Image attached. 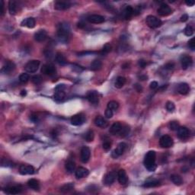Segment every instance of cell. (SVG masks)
<instances>
[{"label": "cell", "mask_w": 195, "mask_h": 195, "mask_svg": "<svg viewBox=\"0 0 195 195\" xmlns=\"http://www.w3.org/2000/svg\"><path fill=\"white\" fill-rule=\"evenodd\" d=\"M130 131V127H128V126H122L121 130H120L118 134H120V136H122V137H124V136H127V135L129 134Z\"/></svg>", "instance_id": "cell-38"}, {"label": "cell", "mask_w": 195, "mask_h": 195, "mask_svg": "<svg viewBox=\"0 0 195 195\" xmlns=\"http://www.w3.org/2000/svg\"><path fill=\"white\" fill-rule=\"evenodd\" d=\"M123 17H124V19L126 20H128V19H130L131 17L134 14V9H133L132 6H127V7L124 9L123 10Z\"/></svg>", "instance_id": "cell-24"}, {"label": "cell", "mask_w": 195, "mask_h": 195, "mask_svg": "<svg viewBox=\"0 0 195 195\" xmlns=\"http://www.w3.org/2000/svg\"><path fill=\"white\" fill-rule=\"evenodd\" d=\"M91 151L89 148L87 146H83L81 149V153H80V156H81V160L83 163H86L88 162L89 158H90Z\"/></svg>", "instance_id": "cell-11"}, {"label": "cell", "mask_w": 195, "mask_h": 195, "mask_svg": "<svg viewBox=\"0 0 195 195\" xmlns=\"http://www.w3.org/2000/svg\"><path fill=\"white\" fill-rule=\"evenodd\" d=\"M179 123L177 121H171L169 123V129L171 130H178L179 128Z\"/></svg>", "instance_id": "cell-42"}, {"label": "cell", "mask_w": 195, "mask_h": 195, "mask_svg": "<svg viewBox=\"0 0 195 195\" xmlns=\"http://www.w3.org/2000/svg\"><path fill=\"white\" fill-rule=\"evenodd\" d=\"M26 94H27V92H26L25 90L22 91V92H21V95L22 96H25Z\"/></svg>", "instance_id": "cell-60"}, {"label": "cell", "mask_w": 195, "mask_h": 195, "mask_svg": "<svg viewBox=\"0 0 195 195\" xmlns=\"http://www.w3.org/2000/svg\"><path fill=\"white\" fill-rule=\"evenodd\" d=\"M146 22L148 26L151 28H156L162 25V21L158 19L157 17L153 16V15H148L146 17Z\"/></svg>", "instance_id": "cell-3"}, {"label": "cell", "mask_w": 195, "mask_h": 195, "mask_svg": "<svg viewBox=\"0 0 195 195\" xmlns=\"http://www.w3.org/2000/svg\"><path fill=\"white\" fill-rule=\"evenodd\" d=\"M102 146H103V149H105V150L108 151V150H109V149H110V147H111V143H110V142L109 141H105L103 143Z\"/></svg>", "instance_id": "cell-47"}, {"label": "cell", "mask_w": 195, "mask_h": 195, "mask_svg": "<svg viewBox=\"0 0 195 195\" xmlns=\"http://www.w3.org/2000/svg\"><path fill=\"white\" fill-rule=\"evenodd\" d=\"M158 87V82L156 81H153L150 83V88L151 89H156Z\"/></svg>", "instance_id": "cell-52"}, {"label": "cell", "mask_w": 195, "mask_h": 195, "mask_svg": "<svg viewBox=\"0 0 195 195\" xmlns=\"http://www.w3.org/2000/svg\"><path fill=\"white\" fill-rule=\"evenodd\" d=\"M157 12L160 16H168V15H171L172 13V9L168 6L167 4L162 3L158 7Z\"/></svg>", "instance_id": "cell-7"}, {"label": "cell", "mask_w": 195, "mask_h": 195, "mask_svg": "<svg viewBox=\"0 0 195 195\" xmlns=\"http://www.w3.org/2000/svg\"><path fill=\"white\" fill-rule=\"evenodd\" d=\"M190 131L189 130L185 127H179L178 129V136L181 140H185L189 137Z\"/></svg>", "instance_id": "cell-14"}, {"label": "cell", "mask_w": 195, "mask_h": 195, "mask_svg": "<svg viewBox=\"0 0 195 195\" xmlns=\"http://www.w3.org/2000/svg\"><path fill=\"white\" fill-rule=\"evenodd\" d=\"M105 115L107 118H111L113 117V110L109 108H107L106 110H105Z\"/></svg>", "instance_id": "cell-48"}, {"label": "cell", "mask_w": 195, "mask_h": 195, "mask_svg": "<svg viewBox=\"0 0 195 195\" xmlns=\"http://www.w3.org/2000/svg\"><path fill=\"white\" fill-rule=\"evenodd\" d=\"M119 108V104L116 101H110L108 103V108L112 110H118Z\"/></svg>", "instance_id": "cell-39"}, {"label": "cell", "mask_w": 195, "mask_h": 195, "mask_svg": "<svg viewBox=\"0 0 195 195\" xmlns=\"http://www.w3.org/2000/svg\"><path fill=\"white\" fill-rule=\"evenodd\" d=\"M88 174H89L88 170L84 167H79L76 171V177L78 179L85 178V177L88 176Z\"/></svg>", "instance_id": "cell-18"}, {"label": "cell", "mask_w": 195, "mask_h": 195, "mask_svg": "<svg viewBox=\"0 0 195 195\" xmlns=\"http://www.w3.org/2000/svg\"><path fill=\"white\" fill-rule=\"evenodd\" d=\"M22 191V186L16 185V186H10L8 187L5 190V192L9 194H20Z\"/></svg>", "instance_id": "cell-16"}, {"label": "cell", "mask_w": 195, "mask_h": 195, "mask_svg": "<svg viewBox=\"0 0 195 195\" xmlns=\"http://www.w3.org/2000/svg\"><path fill=\"white\" fill-rule=\"evenodd\" d=\"M65 98V92H55V94H54V98L55 100L58 101H60L64 99Z\"/></svg>", "instance_id": "cell-40"}, {"label": "cell", "mask_w": 195, "mask_h": 195, "mask_svg": "<svg viewBox=\"0 0 195 195\" xmlns=\"http://www.w3.org/2000/svg\"><path fill=\"white\" fill-rule=\"evenodd\" d=\"M146 79H147V76H140V80H143V81L146 80Z\"/></svg>", "instance_id": "cell-59"}, {"label": "cell", "mask_w": 195, "mask_h": 195, "mask_svg": "<svg viewBox=\"0 0 195 195\" xmlns=\"http://www.w3.org/2000/svg\"><path fill=\"white\" fill-rule=\"evenodd\" d=\"M15 66L12 62H11V61H6L5 66L2 67V72H4V73L9 74L10 72H12L13 70H15Z\"/></svg>", "instance_id": "cell-22"}, {"label": "cell", "mask_w": 195, "mask_h": 195, "mask_svg": "<svg viewBox=\"0 0 195 195\" xmlns=\"http://www.w3.org/2000/svg\"><path fill=\"white\" fill-rule=\"evenodd\" d=\"M87 99L92 105H97L99 101V98H98V92L95 91H91L87 94Z\"/></svg>", "instance_id": "cell-13"}, {"label": "cell", "mask_w": 195, "mask_h": 195, "mask_svg": "<svg viewBox=\"0 0 195 195\" xmlns=\"http://www.w3.org/2000/svg\"><path fill=\"white\" fill-rule=\"evenodd\" d=\"M47 33L44 30H40L34 34V39L38 42L44 41L47 39Z\"/></svg>", "instance_id": "cell-19"}, {"label": "cell", "mask_w": 195, "mask_h": 195, "mask_svg": "<svg viewBox=\"0 0 195 195\" xmlns=\"http://www.w3.org/2000/svg\"><path fill=\"white\" fill-rule=\"evenodd\" d=\"M126 83V79L123 76H118L117 78L115 83H114V86L117 88H121L123 85H125Z\"/></svg>", "instance_id": "cell-32"}, {"label": "cell", "mask_w": 195, "mask_h": 195, "mask_svg": "<svg viewBox=\"0 0 195 195\" xmlns=\"http://www.w3.org/2000/svg\"><path fill=\"white\" fill-rule=\"evenodd\" d=\"M160 185V181L157 179H149L146 181L143 184L144 188H155Z\"/></svg>", "instance_id": "cell-21"}, {"label": "cell", "mask_w": 195, "mask_h": 195, "mask_svg": "<svg viewBox=\"0 0 195 195\" xmlns=\"http://www.w3.org/2000/svg\"><path fill=\"white\" fill-rule=\"evenodd\" d=\"M191 57H188V56H183L181 59V67L183 70H187V69L192 65Z\"/></svg>", "instance_id": "cell-15"}, {"label": "cell", "mask_w": 195, "mask_h": 195, "mask_svg": "<svg viewBox=\"0 0 195 195\" xmlns=\"http://www.w3.org/2000/svg\"><path fill=\"white\" fill-rule=\"evenodd\" d=\"M174 67H175V64H174L173 63H167V64H166V66H165V69L168 70H173Z\"/></svg>", "instance_id": "cell-51"}, {"label": "cell", "mask_w": 195, "mask_h": 195, "mask_svg": "<svg viewBox=\"0 0 195 195\" xmlns=\"http://www.w3.org/2000/svg\"><path fill=\"white\" fill-rule=\"evenodd\" d=\"M156 152L149 151L145 156L144 158V166L146 169L149 171H154L156 169Z\"/></svg>", "instance_id": "cell-1"}, {"label": "cell", "mask_w": 195, "mask_h": 195, "mask_svg": "<svg viewBox=\"0 0 195 195\" xmlns=\"http://www.w3.org/2000/svg\"><path fill=\"white\" fill-rule=\"evenodd\" d=\"M171 180L175 185L179 186L183 184V180L182 179H181V177H180L178 175H171Z\"/></svg>", "instance_id": "cell-34"}, {"label": "cell", "mask_w": 195, "mask_h": 195, "mask_svg": "<svg viewBox=\"0 0 195 195\" xmlns=\"http://www.w3.org/2000/svg\"><path fill=\"white\" fill-rule=\"evenodd\" d=\"M73 188L74 184H72V183H67V184H64V185L61 187L60 191L61 192H63V193H69V192L71 191Z\"/></svg>", "instance_id": "cell-36"}, {"label": "cell", "mask_w": 195, "mask_h": 195, "mask_svg": "<svg viewBox=\"0 0 195 195\" xmlns=\"http://www.w3.org/2000/svg\"><path fill=\"white\" fill-rule=\"evenodd\" d=\"M139 66H140L141 68H145L146 66V62L145 60H140L139 61Z\"/></svg>", "instance_id": "cell-53"}, {"label": "cell", "mask_w": 195, "mask_h": 195, "mask_svg": "<svg viewBox=\"0 0 195 195\" xmlns=\"http://www.w3.org/2000/svg\"><path fill=\"white\" fill-rule=\"evenodd\" d=\"M65 88H66V86H65L64 84L57 85L55 88V92H63V91H64Z\"/></svg>", "instance_id": "cell-49"}, {"label": "cell", "mask_w": 195, "mask_h": 195, "mask_svg": "<svg viewBox=\"0 0 195 195\" xmlns=\"http://www.w3.org/2000/svg\"><path fill=\"white\" fill-rule=\"evenodd\" d=\"M94 137H95L94 132H93L92 130H89L87 131V132L85 133V135H84V139H85L87 142L93 141Z\"/></svg>", "instance_id": "cell-37"}, {"label": "cell", "mask_w": 195, "mask_h": 195, "mask_svg": "<svg viewBox=\"0 0 195 195\" xmlns=\"http://www.w3.org/2000/svg\"><path fill=\"white\" fill-rule=\"evenodd\" d=\"M111 49H112V47H111V45L109 44H106L105 46L103 47V49H102V51H101V53H102L103 54H108L109 52H110Z\"/></svg>", "instance_id": "cell-43"}, {"label": "cell", "mask_w": 195, "mask_h": 195, "mask_svg": "<svg viewBox=\"0 0 195 195\" xmlns=\"http://www.w3.org/2000/svg\"><path fill=\"white\" fill-rule=\"evenodd\" d=\"M126 149H127V144L125 143H120L118 144V147L114 149V151L113 152L112 156L114 158H117L125 152Z\"/></svg>", "instance_id": "cell-9"}, {"label": "cell", "mask_w": 195, "mask_h": 195, "mask_svg": "<svg viewBox=\"0 0 195 195\" xmlns=\"http://www.w3.org/2000/svg\"><path fill=\"white\" fill-rule=\"evenodd\" d=\"M186 5L188 6H193L194 5V1H186Z\"/></svg>", "instance_id": "cell-58"}, {"label": "cell", "mask_w": 195, "mask_h": 195, "mask_svg": "<svg viewBox=\"0 0 195 195\" xmlns=\"http://www.w3.org/2000/svg\"><path fill=\"white\" fill-rule=\"evenodd\" d=\"M70 33V28L69 24H66V23H61L59 24L58 29H57V35L60 40L66 41V39L68 38Z\"/></svg>", "instance_id": "cell-2"}, {"label": "cell", "mask_w": 195, "mask_h": 195, "mask_svg": "<svg viewBox=\"0 0 195 195\" xmlns=\"http://www.w3.org/2000/svg\"><path fill=\"white\" fill-rule=\"evenodd\" d=\"M9 11L11 15H15L18 11V5L15 1L11 0L9 2Z\"/></svg>", "instance_id": "cell-29"}, {"label": "cell", "mask_w": 195, "mask_h": 195, "mask_svg": "<svg viewBox=\"0 0 195 195\" xmlns=\"http://www.w3.org/2000/svg\"><path fill=\"white\" fill-rule=\"evenodd\" d=\"M65 167H66V171H68L69 173H72L76 169V164H75L73 161L70 160L66 162Z\"/></svg>", "instance_id": "cell-33"}, {"label": "cell", "mask_w": 195, "mask_h": 195, "mask_svg": "<svg viewBox=\"0 0 195 195\" xmlns=\"http://www.w3.org/2000/svg\"><path fill=\"white\" fill-rule=\"evenodd\" d=\"M30 79V76L28 73H22L19 76V81L22 83H25Z\"/></svg>", "instance_id": "cell-41"}, {"label": "cell", "mask_w": 195, "mask_h": 195, "mask_svg": "<svg viewBox=\"0 0 195 195\" xmlns=\"http://www.w3.org/2000/svg\"><path fill=\"white\" fill-rule=\"evenodd\" d=\"M30 119L32 120L33 122H37V115H32Z\"/></svg>", "instance_id": "cell-57"}, {"label": "cell", "mask_w": 195, "mask_h": 195, "mask_svg": "<svg viewBox=\"0 0 195 195\" xmlns=\"http://www.w3.org/2000/svg\"><path fill=\"white\" fill-rule=\"evenodd\" d=\"M188 15H187V14H184L181 17V22H186V21L188 20Z\"/></svg>", "instance_id": "cell-54"}, {"label": "cell", "mask_w": 195, "mask_h": 195, "mask_svg": "<svg viewBox=\"0 0 195 195\" xmlns=\"http://www.w3.org/2000/svg\"><path fill=\"white\" fill-rule=\"evenodd\" d=\"M175 108V106L174 105L173 102H171V101H168L167 103H166V109L168 110V111H169V112H172Z\"/></svg>", "instance_id": "cell-46"}, {"label": "cell", "mask_w": 195, "mask_h": 195, "mask_svg": "<svg viewBox=\"0 0 195 195\" xmlns=\"http://www.w3.org/2000/svg\"><path fill=\"white\" fill-rule=\"evenodd\" d=\"M34 171V168L32 166H28V165H22L19 168V172L21 175H33Z\"/></svg>", "instance_id": "cell-10"}, {"label": "cell", "mask_w": 195, "mask_h": 195, "mask_svg": "<svg viewBox=\"0 0 195 195\" xmlns=\"http://www.w3.org/2000/svg\"><path fill=\"white\" fill-rule=\"evenodd\" d=\"M39 66H40V61L39 60H31L25 65L24 70L28 72L33 73V72H37Z\"/></svg>", "instance_id": "cell-5"}, {"label": "cell", "mask_w": 195, "mask_h": 195, "mask_svg": "<svg viewBox=\"0 0 195 195\" xmlns=\"http://www.w3.org/2000/svg\"><path fill=\"white\" fill-rule=\"evenodd\" d=\"M1 15H3L4 14V2L2 0H1Z\"/></svg>", "instance_id": "cell-56"}, {"label": "cell", "mask_w": 195, "mask_h": 195, "mask_svg": "<svg viewBox=\"0 0 195 195\" xmlns=\"http://www.w3.org/2000/svg\"><path fill=\"white\" fill-rule=\"evenodd\" d=\"M117 174L115 171H111L109 172L108 174L105 175V183L107 185H110L114 182V181L116 179Z\"/></svg>", "instance_id": "cell-20"}, {"label": "cell", "mask_w": 195, "mask_h": 195, "mask_svg": "<svg viewBox=\"0 0 195 195\" xmlns=\"http://www.w3.org/2000/svg\"><path fill=\"white\" fill-rule=\"evenodd\" d=\"M87 21L92 24H101L105 22V17L100 15H91L87 17Z\"/></svg>", "instance_id": "cell-12"}, {"label": "cell", "mask_w": 195, "mask_h": 195, "mask_svg": "<svg viewBox=\"0 0 195 195\" xmlns=\"http://www.w3.org/2000/svg\"><path fill=\"white\" fill-rule=\"evenodd\" d=\"M71 6V4L68 2H57L55 3V8L57 10H66Z\"/></svg>", "instance_id": "cell-25"}, {"label": "cell", "mask_w": 195, "mask_h": 195, "mask_svg": "<svg viewBox=\"0 0 195 195\" xmlns=\"http://www.w3.org/2000/svg\"><path fill=\"white\" fill-rule=\"evenodd\" d=\"M188 47H189L192 50H195V42H194V38H191L188 42Z\"/></svg>", "instance_id": "cell-50"}, {"label": "cell", "mask_w": 195, "mask_h": 195, "mask_svg": "<svg viewBox=\"0 0 195 195\" xmlns=\"http://www.w3.org/2000/svg\"><path fill=\"white\" fill-rule=\"evenodd\" d=\"M95 124L97 127H105L107 126V121L105 120V118L101 116H97L95 119Z\"/></svg>", "instance_id": "cell-27"}, {"label": "cell", "mask_w": 195, "mask_h": 195, "mask_svg": "<svg viewBox=\"0 0 195 195\" xmlns=\"http://www.w3.org/2000/svg\"><path fill=\"white\" fill-rule=\"evenodd\" d=\"M85 117L82 114H78L74 115L71 118V123L74 126L82 125V123H85Z\"/></svg>", "instance_id": "cell-8"}, {"label": "cell", "mask_w": 195, "mask_h": 195, "mask_svg": "<svg viewBox=\"0 0 195 195\" xmlns=\"http://www.w3.org/2000/svg\"><path fill=\"white\" fill-rule=\"evenodd\" d=\"M56 61L58 64L61 65V66H64L67 63V61H66V57H64V55L60 53H58L56 55Z\"/></svg>", "instance_id": "cell-31"}, {"label": "cell", "mask_w": 195, "mask_h": 195, "mask_svg": "<svg viewBox=\"0 0 195 195\" xmlns=\"http://www.w3.org/2000/svg\"><path fill=\"white\" fill-rule=\"evenodd\" d=\"M41 72L44 75L49 76H53L57 74V69L55 66L52 63H47L44 64L41 68Z\"/></svg>", "instance_id": "cell-4"}, {"label": "cell", "mask_w": 195, "mask_h": 195, "mask_svg": "<svg viewBox=\"0 0 195 195\" xmlns=\"http://www.w3.org/2000/svg\"><path fill=\"white\" fill-rule=\"evenodd\" d=\"M21 24L22 26H26L29 28H33L35 26V20L34 18H28V19H24Z\"/></svg>", "instance_id": "cell-28"}, {"label": "cell", "mask_w": 195, "mask_h": 195, "mask_svg": "<svg viewBox=\"0 0 195 195\" xmlns=\"http://www.w3.org/2000/svg\"><path fill=\"white\" fill-rule=\"evenodd\" d=\"M28 185L30 188L37 191L40 188V184H39V181L34 179H32L28 180Z\"/></svg>", "instance_id": "cell-30"}, {"label": "cell", "mask_w": 195, "mask_h": 195, "mask_svg": "<svg viewBox=\"0 0 195 195\" xmlns=\"http://www.w3.org/2000/svg\"><path fill=\"white\" fill-rule=\"evenodd\" d=\"M118 181H119V183L120 184H122V185L127 184V181H128V179H127V173H126V171H124V170L120 169L118 171Z\"/></svg>", "instance_id": "cell-17"}, {"label": "cell", "mask_w": 195, "mask_h": 195, "mask_svg": "<svg viewBox=\"0 0 195 195\" xmlns=\"http://www.w3.org/2000/svg\"><path fill=\"white\" fill-rule=\"evenodd\" d=\"M32 81L34 84H35V85H38V84H40V83L41 82L42 79H41V76L36 75V76H34L32 78Z\"/></svg>", "instance_id": "cell-44"}, {"label": "cell", "mask_w": 195, "mask_h": 195, "mask_svg": "<svg viewBox=\"0 0 195 195\" xmlns=\"http://www.w3.org/2000/svg\"><path fill=\"white\" fill-rule=\"evenodd\" d=\"M184 34L186 36H191L194 34V30L191 28V26L187 25L186 26L185 29H184Z\"/></svg>", "instance_id": "cell-45"}, {"label": "cell", "mask_w": 195, "mask_h": 195, "mask_svg": "<svg viewBox=\"0 0 195 195\" xmlns=\"http://www.w3.org/2000/svg\"><path fill=\"white\" fill-rule=\"evenodd\" d=\"M159 144L162 148H170L173 145V140L168 135H164L159 140Z\"/></svg>", "instance_id": "cell-6"}, {"label": "cell", "mask_w": 195, "mask_h": 195, "mask_svg": "<svg viewBox=\"0 0 195 195\" xmlns=\"http://www.w3.org/2000/svg\"><path fill=\"white\" fill-rule=\"evenodd\" d=\"M190 91V87L187 83H181L178 87V92L181 95H187Z\"/></svg>", "instance_id": "cell-26"}, {"label": "cell", "mask_w": 195, "mask_h": 195, "mask_svg": "<svg viewBox=\"0 0 195 195\" xmlns=\"http://www.w3.org/2000/svg\"><path fill=\"white\" fill-rule=\"evenodd\" d=\"M122 128V124L119 122H115L111 125L110 130H109V132L111 133L112 135H117L119 133V132L120 131Z\"/></svg>", "instance_id": "cell-23"}, {"label": "cell", "mask_w": 195, "mask_h": 195, "mask_svg": "<svg viewBox=\"0 0 195 195\" xmlns=\"http://www.w3.org/2000/svg\"><path fill=\"white\" fill-rule=\"evenodd\" d=\"M101 66H102V63L100 60H95L91 63V70H93V71H97V70H101Z\"/></svg>", "instance_id": "cell-35"}, {"label": "cell", "mask_w": 195, "mask_h": 195, "mask_svg": "<svg viewBox=\"0 0 195 195\" xmlns=\"http://www.w3.org/2000/svg\"><path fill=\"white\" fill-rule=\"evenodd\" d=\"M135 88H136V90L138 92H143V88H142L141 85H140L139 84H136V85H135Z\"/></svg>", "instance_id": "cell-55"}]
</instances>
